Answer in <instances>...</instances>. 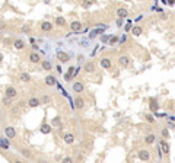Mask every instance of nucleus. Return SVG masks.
Masks as SVG:
<instances>
[{"instance_id": "obj_18", "label": "nucleus", "mask_w": 175, "mask_h": 163, "mask_svg": "<svg viewBox=\"0 0 175 163\" xmlns=\"http://www.w3.org/2000/svg\"><path fill=\"white\" fill-rule=\"evenodd\" d=\"M83 69H85L86 73H93V71H95V63H93V61H86Z\"/></svg>"}, {"instance_id": "obj_15", "label": "nucleus", "mask_w": 175, "mask_h": 163, "mask_svg": "<svg viewBox=\"0 0 175 163\" xmlns=\"http://www.w3.org/2000/svg\"><path fill=\"white\" fill-rule=\"evenodd\" d=\"M13 48H15V49H19V51H21V49H23V48H25V41L21 40V38H16V40L13 41Z\"/></svg>"}, {"instance_id": "obj_41", "label": "nucleus", "mask_w": 175, "mask_h": 163, "mask_svg": "<svg viewBox=\"0 0 175 163\" xmlns=\"http://www.w3.org/2000/svg\"><path fill=\"white\" fill-rule=\"evenodd\" d=\"M13 114H15V115H19V108H18V106L13 108Z\"/></svg>"}, {"instance_id": "obj_21", "label": "nucleus", "mask_w": 175, "mask_h": 163, "mask_svg": "<svg viewBox=\"0 0 175 163\" xmlns=\"http://www.w3.org/2000/svg\"><path fill=\"white\" fill-rule=\"evenodd\" d=\"M131 34L134 35V36H140L142 34H143V28L142 26H139V25H136V26H131Z\"/></svg>"}, {"instance_id": "obj_31", "label": "nucleus", "mask_w": 175, "mask_h": 163, "mask_svg": "<svg viewBox=\"0 0 175 163\" xmlns=\"http://www.w3.org/2000/svg\"><path fill=\"white\" fill-rule=\"evenodd\" d=\"M50 102H51V98H50L48 95H45V96L41 98V104H50Z\"/></svg>"}, {"instance_id": "obj_28", "label": "nucleus", "mask_w": 175, "mask_h": 163, "mask_svg": "<svg viewBox=\"0 0 175 163\" xmlns=\"http://www.w3.org/2000/svg\"><path fill=\"white\" fill-rule=\"evenodd\" d=\"M117 42H118V35H111L109 40H108V44H109V45H114V44H117Z\"/></svg>"}, {"instance_id": "obj_23", "label": "nucleus", "mask_w": 175, "mask_h": 163, "mask_svg": "<svg viewBox=\"0 0 175 163\" xmlns=\"http://www.w3.org/2000/svg\"><path fill=\"white\" fill-rule=\"evenodd\" d=\"M149 108H150V111H152V112H158V111H159V104L156 102V99H150Z\"/></svg>"}, {"instance_id": "obj_43", "label": "nucleus", "mask_w": 175, "mask_h": 163, "mask_svg": "<svg viewBox=\"0 0 175 163\" xmlns=\"http://www.w3.org/2000/svg\"><path fill=\"white\" fill-rule=\"evenodd\" d=\"M64 79H66V80H72V76H70V74H69V73H66V76H64Z\"/></svg>"}, {"instance_id": "obj_26", "label": "nucleus", "mask_w": 175, "mask_h": 163, "mask_svg": "<svg viewBox=\"0 0 175 163\" xmlns=\"http://www.w3.org/2000/svg\"><path fill=\"white\" fill-rule=\"evenodd\" d=\"M0 147L5 148V150H7V148L10 147V144H9V141H7L6 139H2V137H0Z\"/></svg>"}, {"instance_id": "obj_12", "label": "nucleus", "mask_w": 175, "mask_h": 163, "mask_svg": "<svg viewBox=\"0 0 175 163\" xmlns=\"http://www.w3.org/2000/svg\"><path fill=\"white\" fill-rule=\"evenodd\" d=\"M44 83H45L47 86H50V87H53V86L57 83V79L53 76V74H48V76L44 79Z\"/></svg>"}, {"instance_id": "obj_2", "label": "nucleus", "mask_w": 175, "mask_h": 163, "mask_svg": "<svg viewBox=\"0 0 175 163\" xmlns=\"http://www.w3.org/2000/svg\"><path fill=\"white\" fill-rule=\"evenodd\" d=\"M130 63H131V60H130V57L126 55V54H123V55L118 57V64H120V67H123V69L130 67Z\"/></svg>"}, {"instance_id": "obj_37", "label": "nucleus", "mask_w": 175, "mask_h": 163, "mask_svg": "<svg viewBox=\"0 0 175 163\" xmlns=\"http://www.w3.org/2000/svg\"><path fill=\"white\" fill-rule=\"evenodd\" d=\"M118 41H120V44H124V42L127 41V36H126V35H123L121 38H118Z\"/></svg>"}, {"instance_id": "obj_22", "label": "nucleus", "mask_w": 175, "mask_h": 163, "mask_svg": "<svg viewBox=\"0 0 175 163\" xmlns=\"http://www.w3.org/2000/svg\"><path fill=\"white\" fill-rule=\"evenodd\" d=\"M41 66H42V70H45V71H51L53 70V64L48 60H41Z\"/></svg>"}, {"instance_id": "obj_44", "label": "nucleus", "mask_w": 175, "mask_h": 163, "mask_svg": "<svg viewBox=\"0 0 175 163\" xmlns=\"http://www.w3.org/2000/svg\"><path fill=\"white\" fill-rule=\"evenodd\" d=\"M2 61H3V54L0 53V63H2Z\"/></svg>"}, {"instance_id": "obj_9", "label": "nucleus", "mask_w": 175, "mask_h": 163, "mask_svg": "<svg viewBox=\"0 0 175 163\" xmlns=\"http://www.w3.org/2000/svg\"><path fill=\"white\" fill-rule=\"evenodd\" d=\"M72 87H73V90L76 92V93H82V92L85 90V84H83L80 80H76V82L73 83V86H72Z\"/></svg>"}, {"instance_id": "obj_30", "label": "nucleus", "mask_w": 175, "mask_h": 163, "mask_svg": "<svg viewBox=\"0 0 175 163\" xmlns=\"http://www.w3.org/2000/svg\"><path fill=\"white\" fill-rule=\"evenodd\" d=\"M22 154L25 156V157H31L32 156V152L29 148H22Z\"/></svg>"}, {"instance_id": "obj_10", "label": "nucleus", "mask_w": 175, "mask_h": 163, "mask_svg": "<svg viewBox=\"0 0 175 163\" xmlns=\"http://www.w3.org/2000/svg\"><path fill=\"white\" fill-rule=\"evenodd\" d=\"M82 22H79V20H73L72 23H70V29L73 31V32H80L82 31Z\"/></svg>"}, {"instance_id": "obj_38", "label": "nucleus", "mask_w": 175, "mask_h": 163, "mask_svg": "<svg viewBox=\"0 0 175 163\" xmlns=\"http://www.w3.org/2000/svg\"><path fill=\"white\" fill-rule=\"evenodd\" d=\"M123 23H124V19H120V18H118V19H117V26H118V28H121V26H123Z\"/></svg>"}, {"instance_id": "obj_16", "label": "nucleus", "mask_w": 175, "mask_h": 163, "mask_svg": "<svg viewBox=\"0 0 175 163\" xmlns=\"http://www.w3.org/2000/svg\"><path fill=\"white\" fill-rule=\"evenodd\" d=\"M117 16H118L120 19L127 18V16H129V10H127L126 7H118V9H117Z\"/></svg>"}, {"instance_id": "obj_27", "label": "nucleus", "mask_w": 175, "mask_h": 163, "mask_svg": "<svg viewBox=\"0 0 175 163\" xmlns=\"http://www.w3.org/2000/svg\"><path fill=\"white\" fill-rule=\"evenodd\" d=\"M51 127H61V118L60 117H54V119L51 121Z\"/></svg>"}, {"instance_id": "obj_14", "label": "nucleus", "mask_w": 175, "mask_h": 163, "mask_svg": "<svg viewBox=\"0 0 175 163\" xmlns=\"http://www.w3.org/2000/svg\"><path fill=\"white\" fill-rule=\"evenodd\" d=\"M57 58H58V61H60V63H67V61L70 60L69 54H67V53H64V51H58V53H57Z\"/></svg>"}, {"instance_id": "obj_8", "label": "nucleus", "mask_w": 175, "mask_h": 163, "mask_svg": "<svg viewBox=\"0 0 175 163\" xmlns=\"http://www.w3.org/2000/svg\"><path fill=\"white\" fill-rule=\"evenodd\" d=\"M5 135L7 137L9 140L15 139V137H16V130H15V127H6V128H5Z\"/></svg>"}, {"instance_id": "obj_17", "label": "nucleus", "mask_w": 175, "mask_h": 163, "mask_svg": "<svg viewBox=\"0 0 175 163\" xmlns=\"http://www.w3.org/2000/svg\"><path fill=\"white\" fill-rule=\"evenodd\" d=\"M54 23L57 25V26H60V28H66L67 26V22H66V19L63 16H57L56 20H54Z\"/></svg>"}, {"instance_id": "obj_39", "label": "nucleus", "mask_w": 175, "mask_h": 163, "mask_svg": "<svg viewBox=\"0 0 175 163\" xmlns=\"http://www.w3.org/2000/svg\"><path fill=\"white\" fill-rule=\"evenodd\" d=\"M7 28V23L6 22H0V29H6Z\"/></svg>"}, {"instance_id": "obj_20", "label": "nucleus", "mask_w": 175, "mask_h": 163, "mask_svg": "<svg viewBox=\"0 0 175 163\" xmlns=\"http://www.w3.org/2000/svg\"><path fill=\"white\" fill-rule=\"evenodd\" d=\"M19 80H21L22 83H28V82H31V74L27 73V71L21 73V74H19Z\"/></svg>"}, {"instance_id": "obj_46", "label": "nucleus", "mask_w": 175, "mask_h": 163, "mask_svg": "<svg viewBox=\"0 0 175 163\" xmlns=\"http://www.w3.org/2000/svg\"><path fill=\"white\" fill-rule=\"evenodd\" d=\"M169 5H171V6H174V0H169Z\"/></svg>"}, {"instance_id": "obj_25", "label": "nucleus", "mask_w": 175, "mask_h": 163, "mask_svg": "<svg viewBox=\"0 0 175 163\" xmlns=\"http://www.w3.org/2000/svg\"><path fill=\"white\" fill-rule=\"evenodd\" d=\"M40 131H41L42 134H50V133H51V125H50V124H42L41 128H40Z\"/></svg>"}, {"instance_id": "obj_19", "label": "nucleus", "mask_w": 175, "mask_h": 163, "mask_svg": "<svg viewBox=\"0 0 175 163\" xmlns=\"http://www.w3.org/2000/svg\"><path fill=\"white\" fill-rule=\"evenodd\" d=\"M41 105V101L38 98H29L28 99V106H31V108H36V106H40Z\"/></svg>"}, {"instance_id": "obj_34", "label": "nucleus", "mask_w": 175, "mask_h": 163, "mask_svg": "<svg viewBox=\"0 0 175 163\" xmlns=\"http://www.w3.org/2000/svg\"><path fill=\"white\" fill-rule=\"evenodd\" d=\"M162 135H164V139H168V137H169V131L166 128H164V130H162Z\"/></svg>"}, {"instance_id": "obj_42", "label": "nucleus", "mask_w": 175, "mask_h": 163, "mask_svg": "<svg viewBox=\"0 0 175 163\" xmlns=\"http://www.w3.org/2000/svg\"><path fill=\"white\" fill-rule=\"evenodd\" d=\"M130 29H131V23L129 22V23L126 25V31H130Z\"/></svg>"}, {"instance_id": "obj_24", "label": "nucleus", "mask_w": 175, "mask_h": 163, "mask_svg": "<svg viewBox=\"0 0 175 163\" xmlns=\"http://www.w3.org/2000/svg\"><path fill=\"white\" fill-rule=\"evenodd\" d=\"M155 140H156V135H155V134H147V135L145 137V143H146V144H153Z\"/></svg>"}, {"instance_id": "obj_45", "label": "nucleus", "mask_w": 175, "mask_h": 163, "mask_svg": "<svg viewBox=\"0 0 175 163\" xmlns=\"http://www.w3.org/2000/svg\"><path fill=\"white\" fill-rule=\"evenodd\" d=\"M13 163H23V162H22V160H15Z\"/></svg>"}, {"instance_id": "obj_40", "label": "nucleus", "mask_w": 175, "mask_h": 163, "mask_svg": "<svg viewBox=\"0 0 175 163\" xmlns=\"http://www.w3.org/2000/svg\"><path fill=\"white\" fill-rule=\"evenodd\" d=\"M22 31H23V32H28V31H29V25H28V23H27V25H23Z\"/></svg>"}, {"instance_id": "obj_33", "label": "nucleus", "mask_w": 175, "mask_h": 163, "mask_svg": "<svg viewBox=\"0 0 175 163\" xmlns=\"http://www.w3.org/2000/svg\"><path fill=\"white\" fill-rule=\"evenodd\" d=\"M146 121H147V122H155L153 115H152V114H146Z\"/></svg>"}, {"instance_id": "obj_3", "label": "nucleus", "mask_w": 175, "mask_h": 163, "mask_svg": "<svg viewBox=\"0 0 175 163\" xmlns=\"http://www.w3.org/2000/svg\"><path fill=\"white\" fill-rule=\"evenodd\" d=\"M137 156H139V159H140L142 162H149V160H150V152H149V150H146V148L139 150V152H137Z\"/></svg>"}, {"instance_id": "obj_32", "label": "nucleus", "mask_w": 175, "mask_h": 163, "mask_svg": "<svg viewBox=\"0 0 175 163\" xmlns=\"http://www.w3.org/2000/svg\"><path fill=\"white\" fill-rule=\"evenodd\" d=\"M3 104H5V106H12V99H9V98H6L5 96V99H3Z\"/></svg>"}, {"instance_id": "obj_29", "label": "nucleus", "mask_w": 175, "mask_h": 163, "mask_svg": "<svg viewBox=\"0 0 175 163\" xmlns=\"http://www.w3.org/2000/svg\"><path fill=\"white\" fill-rule=\"evenodd\" d=\"M95 3V0H83L82 2V6L83 7H89V6H92Z\"/></svg>"}, {"instance_id": "obj_36", "label": "nucleus", "mask_w": 175, "mask_h": 163, "mask_svg": "<svg viewBox=\"0 0 175 163\" xmlns=\"http://www.w3.org/2000/svg\"><path fill=\"white\" fill-rule=\"evenodd\" d=\"M109 36H111V35H102V36H101V41H102V42H108Z\"/></svg>"}, {"instance_id": "obj_4", "label": "nucleus", "mask_w": 175, "mask_h": 163, "mask_svg": "<svg viewBox=\"0 0 175 163\" xmlns=\"http://www.w3.org/2000/svg\"><path fill=\"white\" fill-rule=\"evenodd\" d=\"M99 64H101V67L105 69V70H111V69H112V61H111V58H108V57H102L101 61H99Z\"/></svg>"}, {"instance_id": "obj_35", "label": "nucleus", "mask_w": 175, "mask_h": 163, "mask_svg": "<svg viewBox=\"0 0 175 163\" xmlns=\"http://www.w3.org/2000/svg\"><path fill=\"white\" fill-rule=\"evenodd\" d=\"M61 163H73V159L67 156V157H64L63 160H61Z\"/></svg>"}, {"instance_id": "obj_1", "label": "nucleus", "mask_w": 175, "mask_h": 163, "mask_svg": "<svg viewBox=\"0 0 175 163\" xmlns=\"http://www.w3.org/2000/svg\"><path fill=\"white\" fill-rule=\"evenodd\" d=\"M5 96L9 98V99H15L18 96V89H16V87H13V86H6Z\"/></svg>"}, {"instance_id": "obj_11", "label": "nucleus", "mask_w": 175, "mask_h": 163, "mask_svg": "<svg viewBox=\"0 0 175 163\" xmlns=\"http://www.w3.org/2000/svg\"><path fill=\"white\" fill-rule=\"evenodd\" d=\"M63 140H64L66 144H73L74 140H76V137H74L73 133H66V134L63 135Z\"/></svg>"}, {"instance_id": "obj_7", "label": "nucleus", "mask_w": 175, "mask_h": 163, "mask_svg": "<svg viewBox=\"0 0 175 163\" xmlns=\"http://www.w3.org/2000/svg\"><path fill=\"white\" fill-rule=\"evenodd\" d=\"M74 108H76L78 111L85 108V99L82 96H76V98H74Z\"/></svg>"}, {"instance_id": "obj_5", "label": "nucleus", "mask_w": 175, "mask_h": 163, "mask_svg": "<svg viewBox=\"0 0 175 163\" xmlns=\"http://www.w3.org/2000/svg\"><path fill=\"white\" fill-rule=\"evenodd\" d=\"M53 26H54V25L51 22H48V20H44V22L40 23V28H41L42 32H51L53 31Z\"/></svg>"}, {"instance_id": "obj_47", "label": "nucleus", "mask_w": 175, "mask_h": 163, "mask_svg": "<svg viewBox=\"0 0 175 163\" xmlns=\"http://www.w3.org/2000/svg\"><path fill=\"white\" fill-rule=\"evenodd\" d=\"M38 163H47L45 160H38Z\"/></svg>"}, {"instance_id": "obj_13", "label": "nucleus", "mask_w": 175, "mask_h": 163, "mask_svg": "<svg viewBox=\"0 0 175 163\" xmlns=\"http://www.w3.org/2000/svg\"><path fill=\"white\" fill-rule=\"evenodd\" d=\"M160 148H162V153H164V154H169L171 147H169V143H168L165 139L160 140Z\"/></svg>"}, {"instance_id": "obj_6", "label": "nucleus", "mask_w": 175, "mask_h": 163, "mask_svg": "<svg viewBox=\"0 0 175 163\" xmlns=\"http://www.w3.org/2000/svg\"><path fill=\"white\" fill-rule=\"evenodd\" d=\"M28 58H29V63H32V64H38V63H41V55L36 51H32L28 55Z\"/></svg>"}]
</instances>
